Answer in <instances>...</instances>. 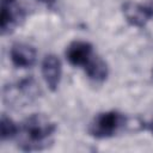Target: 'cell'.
Masks as SVG:
<instances>
[{
    "instance_id": "cell-1",
    "label": "cell",
    "mask_w": 153,
    "mask_h": 153,
    "mask_svg": "<svg viewBox=\"0 0 153 153\" xmlns=\"http://www.w3.org/2000/svg\"><path fill=\"white\" fill-rule=\"evenodd\" d=\"M56 130V126L47 116L33 114L23 123L25 140L22 143L24 151H38L48 146V139Z\"/></svg>"
},
{
    "instance_id": "cell-2",
    "label": "cell",
    "mask_w": 153,
    "mask_h": 153,
    "mask_svg": "<svg viewBox=\"0 0 153 153\" xmlns=\"http://www.w3.org/2000/svg\"><path fill=\"white\" fill-rule=\"evenodd\" d=\"M124 115L117 111H108L97 115L90 124L88 133L97 139H106L114 136L124 124Z\"/></svg>"
},
{
    "instance_id": "cell-3",
    "label": "cell",
    "mask_w": 153,
    "mask_h": 153,
    "mask_svg": "<svg viewBox=\"0 0 153 153\" xmlns=\"http://www.w3.org/2000/svg\"><path fill=\"white\" fill-rule=\"evenodd\" d=\"M25 12L17 0H1L0 25L2 33L8 32L24 19Z\"/></svg>"
},
{
    "instance_id": "cell-4",
    "label": "cell",
    "mask_w": 153,
    "mask_h": 153,
    "mask_svg": "<svg viewBox=\"0 0 153 153\" xmlns=\"http://www.w3.org/2000/svg\"><path fill=\"white\" fill-rule=\"evenodd\" d=\"M66 56L71 65L85 68L96 55L93 54L92 44L84 41H74L68 45Z\"/></svg>"
},
{
    "instance_id": "cell-5",
    "label": "cell",
    "mask_w": 153,
    "mask_h": 153,
    "mask_svg": "<svg viewBox=\"0 0 153 153\" xmlns=\"http://www.w3.org/2000/svg\"><path fill=\"white\" fill-rule=\"evenodd\" d=\"M61 73H62V68L59 57L53 54L47 55L42 62V74L48 87L51 91L57 90L61 80Z\"/></svg>"
},
{
    "instance_id": "cell-6",
    "label": "cell",
    "mask_w": 153,
    "mask_h": 153,
    "mask_svg": "<svg viewBox=\"0 0 153 153\" xmlns=\"http://www.w3.org/2000/svg\"><path fill=\"white\" fill-rule=\"evenodd\" d=\"M11 60L16 67L27 68L36 61V49L26 43H16L11 48Z\"/></svg>"
},
{
    "instance_id": "cell-7",
    "label": "cell",
    "mask_w": 153,
    "mask_h": 153,
    "mask_svg": "<svg viewBox=\"0 0 153 153\" xmlns=\"http://www.w3.org/2000/svg\"><path fill=\"white\" fill-rule=\"evenodd\" d=\"M122 11H123V14H124L127 22L134 26L142 27L151 18V13H149L147 6H142V5L133 2V1L124 2Z\"/></svg>"
},
{
    "instance_id": "cell-8",
    "label": "cell",
    "mask_w": 153,
    "mask_h": 153,
    "mask_svg": "<svg viewBox=\"0 0 153 153\" xmlns=\"http://www.w3.org/2000/svg\"><path fill=\"white\" fill-rule=\"evenodd\" d=\"M90 79L94 81H103L108 76V66L98 56H94L92 61L84 68Z\"/></svg>"
},
{
    "instance_id": "cell-9",
    "label": "cell",
    "mask_w": 153,
    "mask_h": 153,
    "mask_svg": "<svg viewBox=\"0 0 153 153\" xmlns=\"http://www.w3.org/2000/svg\"><path fill=\"white\" fill-rule=\"evenodd\" d=\"M0 127H1V139L2 140H8L12 139L13 136H16V134L18 133V127L17 124L6 115L1 116V122H0Z\"/></svg>"
},
{
    "instance_id": "cell-10",
    "label": "cell",
    "mask_w": 153,
    "mask_h": 153,
    "mask_svg": "<svg viewBox=\"0 0 153 153\" xmlns=\"http://www.w3.org/2000/svg\"><path fill=\"white\" fill-rule=\"evenodd\" d=\"M146 6H147V8H148V11H149V13H151V18H152V17H153V0H151L149 4L146 5Z\"/></svg>"
},
{
    "instance_id": "cell-11",
    "label": "cell",
    "mask_w": 153,
    "mask_h": 153,
    "mask_svg": "<svg viewBox=\"0 0 153 153\" xmlns=\"http://www.w3.org/2000/svg\"><path fill=\"white\" fill-rule=\"evenodd\" d=\"M39 1H42V2H44V4H51V2H54L55 0H39Z\"/></svg>"
},
{
    "instance_id": "cell-12",
    "label": "cell",
    "mask_w": 153,
    "mask_h": 153,
    "mask_svg": "<svg viewBox=\"0 0 153 153\" xmlns=\"http://www.w3.org/2000/svg\"><path fill=\"white\" fill-rule=\"evenodd\" d=\"M148 128H149V130H151V131L153 133V121H152V122L149 123V126H148Z\"/></svg>"
}]
</instances>
